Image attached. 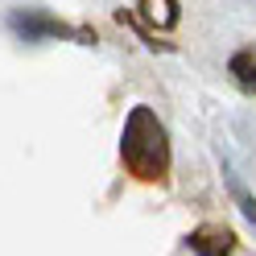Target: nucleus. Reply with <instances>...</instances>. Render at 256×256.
Returning a JSON list of instances; mask_svg holds the SVG:
<instances>
[{"mask_svg":"<svg viewBox=\"0 0 256 256\" xmlns=\"http://www.w3.org/2000/svg\"><path fill=\"white\" fill-rule=\"evenodd\" d=\"M120 157L132 178L140 182H162L170 170V140L162 120L153 116V108H132V116L124 124V140H120Z\"/></svg>","mask_w":256,"mask_h":256,"instance_id":"obj_1","label":"nucleus"},{"mask_svg":"<svg viewBox=\"0 0 256 256\" xmlns=\"http://www.w3.org/2000/svg\"><path fill=\"white\" fill-rule=\"evenodd\" d=\"M190 248H194L198 256H228L236 248V236L228 228H215V223H206V228H198L194 236H190Z\"/></svg>","mask_w":256,"mask_h":256,"instance_id":"obj_2","label":"nucleus"},{"mask_svg":"<svg viewBox=\"0 0 256 256\" xmlns=\"http://www.w3.org/2000/svg\"><path fill=\"white\" fill-rule=\"evenodd\" d=\"M140 12H145L153 25H174V21H178V4H174V0H162V4L145 0V4H140Z\"/></svg>","mask_w":256,"mask_h":256,"instance_id":"obj_3","label":"nucleus"},{"mask_svg":"<svg viewBox=\"0 0 256 256\" xmlns=\"http://www.w3.org/2000/svg\"><path fill=\"white\" fill-rule=\"evenodd\" d=\"M232 70H236V83L244 87V91H256V66L248 62V54H240V58H232Z\"/></svg>","mask_w":256,"mask_h":256,"instance_id":"obj_4","label":"nucleus"}]
</instances>
